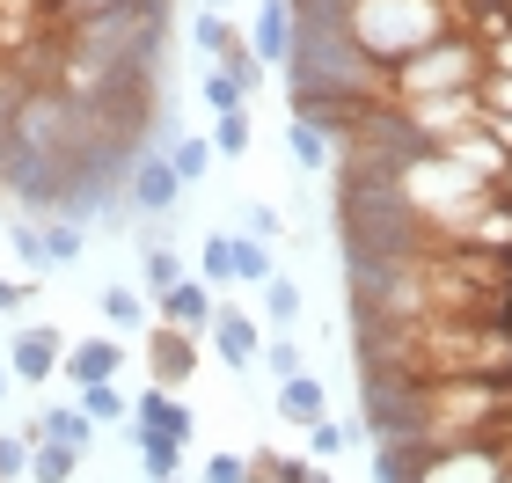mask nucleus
<instances>
[{"mask_svg":"<svg viewBox=\"0 0 512 483\" xmlns=\"http://www.w3.org/2000/svg\"><path fill=\"white\" fill-rule=\"evenodd\" d=\"M366 381H505L512 330L505 322H359Z\"/></svg>","mask_w":512,"mask_h":483,"instance_id":"f257e3e1","label":"nucleus"},{"mask_svg":"<svg viewBox=\"0 0 512 483\" xmlns=\"http://www.w3.org/2000/svg\"><path fill=\"white\" fill-rule=\"evenodd\" d=\"M344 37H352L366 59L403 66L410 52L454 37V8H439V0H352V8H344Z\"/></svg>","mask_w":512,"mask_h":483,"instance_id":"f03ea898","label":"nucleus"},{"mask_svg":"<svg viewBox=\"0 0 512 483\" xmlns=\"http://www.w3.org/2000/svg\"><path fill=\"white\" fill-rule=\"evenodd\" d=\"M483 81V44L476 37H439L425 52H410L403 66H388V88H395V110L403 103H425V96H469Z\"/></svg>","mask_w":512,"mask_h":483,"instance_id":"7ed1b4c3","label":"nucleus"},{"mask_svg":"<svg viewBox=\"0 0 512 483\" xmlns=\"http://www.w3.org/2000/svg\"><path fill=\"white\" fill-rule=\"evenodd\" d=\"M147 374H154V388H176L198 374V337H183V330H169V322H147Z\"/></svg>","mask_w":512,"mask_h":483,"instance_id":"20e7f679","label":"nucleus"},{"mask_svg":"<svg viewBox=\"0 0 512 483\" xmlns=\"http://www.w3.org/2000/svg\"><path fill=\"white\" fill-rule=\"evenodd\" d=\"M59 359H66V337L59 330H44V322H37V330H30V322H22V330L8 337V381H52L59 374Z\"/></svg>","mask_w":512,"mask_h":483,"instance_id":"39448f33","label":"nucleus"},{"mask_svg":"<svg viewBox=\"0 0 512 483\" xmlns=\"http://www.w3.org/2000/svg\"><path fill=\"white\" fill-rule=\"evenodd\" d=\"M125 198H132V213H176V198H183V183H176V169H169V154H139L132 161V176H125Z\"/></svg>","mask_w":512,"mask_h":483,"instance_id":"423d86ee","label":"nucleus"},{"mask_svg":"<svg viewBox=\"0 0 512 483\" xmlns=\"http://www.w3.org/2000/svg\"><path fill=\"white\" fill-rule=\"evenodd\" d=\"M213 286H205V279H176L169 293H161V301H154V322H169V330H183V337H205V330H213Z\"/></svg>","mask_w":512,"mask_h":483,"instance_id":"0eeeda50","label":"nucleus"},{"mask_svg":"<svg viewBox=\"0 0 512 483\" xmlns=\"http://www.w3.org/2000/svg\"><path fill=\"white\" fill-rule=\"evenodd\" d=\"M118 366H125V344L118 337H81V344H66L59 374L74 388H96V381H118Z\"/></svg>","mask_w":512,"mask_h":483,"instance_id":"6e6552de","label":"nucleus"},{"mask_svg":"<svg viewBox=\"0 0 512 483\" xmlns=\"http://www.w3.org/2000/svg\"><path fill=\"white\" fill-rule=\"evenodd\" d=\"M249 52L264 59V66H286V59H293V0H256Z\"/></svg>","mask_w":512,"mask_h":483,"instance_id":"1a4fd4ad","label":"nucleus"},{"mask_svg":"<svg viewBox=\"0 0 512 483\" xmlns=\"http://www.w3.org/2000/svg\"><path fill=\"white\" fill-rule=\"evenodd\" d=\"M132 432H147V440H191V410H183L169 388H147V396L132 403Z\"/></svg>","mask_w":512,"mask_h":483,"instance_id":"9d476101","label":"nucleus"},{"mask_svg":"<svg viewBox=\"0 0 512 483\" xmlns=\"http://www.w3.org/2000/svg\"><path fill=\"white\" fill-rule=\"evenodd\" d=\"M213 352L227 366H256V352H264V330L242 315V308H213Z\"/></svg>","mask_w":512,"mask_h":483,"instance_id":"9b49d317","label":"nucleus"},{"mask_svg":"<svg viewBox=\"0 0 512 483\" xmlns=\"http://www.w3.org/2000/svg\"><path fill=\"white\" fill-rule=\"evenodd\" d=\"M417 483H505V469H498L491 447H461V454H439Z\"/></svg>","mask_w":512,"mask_h":483,"instance_id":"f8f14e48","label":"nucleus"},{"mask_svg":"<svg viewBox=\"0 0 512 483\" xmlns=\"http://www.w3.org/2000/svg\"><path fill=\"white\" fill-rule=\"evenodd\" d=\"M278 418H293V425H315V418H330V388H322L315 374H293V381H278Z\"/></svg>","mask_w":512,"mask_h":483,"instance_id":"ddd939ff","label":"nucleus"},{"mask_svg":"<svg viewBox=\"0 0 512 483\" xmlns=\"http://www.w3.org/2000/svg\"><path fill=\"white\" fill-rule=\"evenodd\" d=\"M81 235L88 227H74V220H37V264L30 271H66L81 257Z\"/></svg>","mask_w":512,"mask_h":483,"instance_id":"4468645a","label":"nucleus"},{"mask_svg":"<svg viewBox=\"0 0 512 483\" xmlns=\"http://www.w3.org/2000/svg\"><path fill=\"white\" fill-rule=\"evenodd\" d=\"M198 44H205V59H220V66L249 59V37L235 30V22H220V15H198Z\"/></svg>","mask_w":512,"mask_h":483,"instance_id":"2eb2a0df","label":"nucleus"},{"mask_svg":"<svg viewBox=\"0 0 512 483\" xmlns=\"http://www.w3.org/2000/svg\"><path fill=\"white\" fill-rule=\"evenodd\" d=\"M132 447H139L147 483H176V476H183V447H176V440H147V432H132Z\"/></svg>","mask_w":512,"mask_h":483,"instance_id":"dca6fc26","label":"nucleus"},{"mask_svg":"<svg viewBox=\"0 0 512 483\" xmlns=\"http://www.w3.org/2000/svg\"><path fill=\"white\" fill-rule=\"evenodd\" d=\"M74 469H81V454H74V447H59V440H30V476H37V483H74Z\"/></svg>","mask_w":512,"mask_h":483,"instance_id":"f3484780","label":"nucleus"},{"mask_svg":"<svg viewBox=\"0 0 512 483\" xmlns=\"http://www.w3.org/2000/svg\"><path fill=\"white\" fill-rule=\"evenodd\" d=\"M103 322L118 337H132V330H147V301H139L132 286H103Z\"/></svg>","mask_w":512,"mask_h":483,"instance_id":"a211bd4d","label":"nucleus"},{"mask_svg":"<svg viewBox=\"0 0 512 483\" xmlns=\"http://www.w3.org/2000/svg\"><path fill=\"white\" fill-rule=\"evenodd\" d=\"M198 279L205 286H235V235H205L198 242Z\"/></svg>","mask_w":512,"mask_h":483,"instance_id":"6ab92c4d","label":"nucleus"},{"mask_svg":"<svg viewBox=\"0 0 512 483\" xmlns=\"http://www.w3.org/2000/svg\"><path fill=\"white\" fill-rule=\"evenodd\" d=\"M300 469H308V462H293V454H271V447L242 454V483H300Z\"/></svg>","mask_w":512,"mask_h":483,"instance_id":"aec40b11","label":"nucleus"},{"mask_svg":"<svg viewBox=\"0 0 512 483\" xmlns=\"http://www.w3.org/2000/svg\"><path fill=\"white\" fill-rule=\"evenodd\" d=\"M81 418H88V425H125L132 403L118 396V381H96V388H81Z\"/></svg>","mask_w":512,"mask_h":483,"instance_id":"412c9836","label":"nucleus"},{"mask_svg":"<svg viewBox=\"0 0 512 483\" xmlns=\"http://www.w3.org/2000/svg\"><path fill=\"white\" fill-rule=\"evenodd\" d=\"M264 315H271V330H293V322H300V286L286 279V271L264 279Z\"/></svg>","mask_w":512,"mask_h":483,"instance_id":"4be33fe9","label":"nucleus"},{"mask_svg":"<svg viewBox=\"0 0 512 483\" xmlns=\"http://www.w3.org/2000/svg\"><path fill=\"white\" fill-rule=\"evenodd\" d=\"M183 279V264H176V249H139V286H147L154 293V301H161V293H169Z\"/></svg>","mask_w":512,"mask_h":483,"instance_id":"5701e85b","label":"nucleus"},{"mask_svg":"<svg viewBox=\"0 0 512 483\" xmlns=\"http://www.w3.org/2000/svg\"><path fill=\"white\" fill-rule=\"evenodd\" d=\"M286 147H293V161H300L308 176H330V140H322L315 125H293V132H286Z\"/></svg>","mask_w":512,"mask_h":483,"instance_id":"b1692460","label":"nucleus"},{"mask_svg":"<svg viewBox=\"0 0 512 483\" xmlns=\"http://www.w3.org/2000/svg\"><path fill=\"white\" fill-rule=\"evenodd\" d=\"M37 425H44V440H59V447H74V454L88 447V418H81V403H74V410H44Z\"/></svg>","mask_w":512,"mask_h":483,"instance_id":"393cba45","label":"nucleus"},{"mask_svg":"<svg viewBox=\"0 0 512 483\" xmlns=\"http://www.w3.org/2000/svg\"><path fill=\"white\" fill-rule=\"evenodd\" d=\"M169 169H176V183H198L205 169H213V140H176L169 147Z\"/></svg>","mask_w":512,"mask_h":483,"instance_id":"a878e982","label":"nucleus"},{"mask_svg":"<svg viewBox=\"0 0 512 483\" xmlns=\"http://www.w3.org/2000/svg\"><path fill=\"white\" fill-rule=\"evenodd\" d=\"M264 279H271V249L235 235V286H264Z\"/></svg>","mask_w":512,"mask_h":483,"instance_id":"bb28decb","label":"nucleus"},{"mask_svg":"<svg viewBox=\"0 0 512 483\" xmlns=\"http://www.w3.org/2000/svg\"><path fill=\"white\" fill-rule=\"evenodd\" d=\"M469 96H476L483 118H505V125H512V74H483V81L469 88Z\"/></svg>","mask_w":512,"mask_h":483,"instance_id":"cd10ccee","label":"nucleus"},{"mask_svg":"<svg viewBox=\"0 0 512 483\" xmlns=\"http://www.w3.org/2000/svg\"><path fill=\"white\" fill-rule=\"evenodd\" d=\"M198 96H205V110H213V118H227V110H242V81H235V74H220V66H213V74L198 81Z\"/></svg>","mask_w":512,"mask_h":483,"instance_id":"c85d7f7f","label":"nucleus"},{"mask_svg":"<svg viewBox=\"0 0 512 483\" xmlns=\"http://www.w3.org/2000/svg\"><path fill=\"white\" fill-rule=\"evenodd\" d=\"M344 447H352V432H344L337 418H315L308 425V462H337Z\"/></svg>","mask_w":512,"mask_h":483,"instance_id":"c756f323","label":"nucleus"},{"mask_svg":"<svg viewBox=\"0 0 512 483\" xmlns=\"http://www.w3.org/2000/svg\"><path fill=\"white\" fill-rule=\"evenodd\" d=\"M213 154H249V110H227V118H213Z\"/></svg>","mask_w":512,"mask_h":483,"instance_id":"7c9ffc66","label":"nucleus"},{"mask_svg":"<svg viewBox=\"0 0 512 483\" xmlns=\"http://www.w3.org/2000/svg\"><path fill=\"white\" fill-rule=\"evenodd\" d=\"M256 359H264V366H271L278 381H293V374H300V344H293L286 330H271V344H264V352H256Z\"/></svg>","mask_w":512,"mask_h":483,"instance_id":"2f4dec72","label":"nucleus"},{"mask_svg":"<svg viewBox=\"0 0 512 483\" xmlns=\"http://www.w3.org/2000/svg\"><path fill=\"white\" fill-rule=\"evenodd\" d=\"M22 476H30V447L15 432H0V483H22Z\"/></svg>","mask_w":512,"mask_h":483,"instance_id":"473e14b6","label":"nucleus"},{"mask_svg":"<svg viewBox=\"0 0 512 483\" xmlns=\"http://www.w3.org/2000/svg\"><path fill=\"white\" fill-rule=\"evenodd\" d=\"M8 242H15V257H22V264H37V220L8 213Z\"/></svg>","mask_w":512,"mask_h":483,"instance_id":"72a5a7b5","label":"nucleus"},{"mask_svg":"<svg viewBox=\"0 0 512 483\" xmlns=\"http://www.w3.org/2000/svg\"><path fill=\"white\" fill-rule=\"evenodd\" d=\"M483 74H512V30H498L483 44Z\"/></svg>","mask_w":512,"mask_h":483,"instance_id":"f704fd0d","label":"nucleus"},{"mask_svg":"<svg viewBox=\"0 0 512 483\" xmlns=\"http://www.w3.org/2000/svg\"><path fill=\"white\" fill-rule=\"evenodd\" d=\"M242 235H249V242H271V235H278V213H271V205H249Z\"/></svg>","mask_w":512,"mask_h":483,"instance_id":"c9c22d12","label":"nucleus"},{"mask_svg":"<svg viewBox=\"0 0 512 483\" xmlns=\"http://www.w3.org/2000/svg\"><path fill=\"white\" fill-rule=\"evenodd\" d=\"M205 483H242V454H213V462H205Z\"/></svg>","mask_w":512,"mask_h":483,"instance_id":"e433bc0d","label":"nucleus"},{"mask_svg":"<svg viewBox=\"0 0 512 483\" xmlns=\"http://www.w3.org/2000/svg\"><path fill=\"white\" fill-rule=\"evenodd\" d=\"M15 308H30V286H22V279H0V315H15Z\"/></svg>","mask_w":512,"mask_h":483,"instance_id":"4c0bfd02","label":"nucleus"},{"mask_svg":"<svg viewBox=\"0 0 512 483\" xmlns=\"http://www.w3.org/2000/svg\"><path fill=\"white\" fill-rule=\"evenodd\" d=\"M300 483H337V476L322 469V462H308V469H300Z\"/></svg>","mask_w":512,"mask_h":483,"instance_id":"58836bf2","label":"nucleus"},{"mask_svg":"<svg viewBox=\"0 0 512 483\" xmlns=\"http://www.w3.org/2000/svg\"><path fill=\"white\" fill-rule=\"evenodd\" d=\"M0 396H8V359H0Z\"/></svg>","mask_w":512,"mask_h":483,"instance_id":"ea45409f","label":"nucleus"},{"mask_svg":"<svg viewBox=\"0 0 512 483\" xmlns=\"http://www.w3.org/2000/svg\"><path fill=\"white\" fill-rule=\"evenodd\" d=\"M205 8H227V0H205Z\"/></svg>","mask_w":512,"mask_h":483,"instance_id":"a19ab883","label":"nucleus"},{"mask_svg":"<svg viewBox=\"0 0 512 483\" xmlns=\"http://www.w3.org/2000/svg\"><path fill=\"white\" fill-rule=\"evenodd\" d=\"M505 22H512V0H505Z\"/></svg>","mask_w":512,"mask_h":483,"instance_id":"79ce46f5","label":"nucleus"}]
</instances>
